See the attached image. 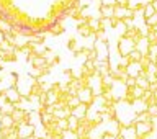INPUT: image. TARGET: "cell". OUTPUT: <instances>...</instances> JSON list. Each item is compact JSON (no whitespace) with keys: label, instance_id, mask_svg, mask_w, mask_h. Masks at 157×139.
Segmentation results:
<instances>
[{"label":"cell","instance_id":"9c48e42d","mask_svg":"<svg viewBox=\"0 0 157 139\" xmlns=\"http://www.w3.org/2000/svg\"><path fill=\"white\" fill-rule=\"evenodd\" d=\"M134 80H136V87L142 88V90H147V88H149V82H147V79H146L144 74H141L139 77L134 79Z\"/></svg>","mask_w":157,"mask_h":139},{"label":"cell","instance_id":"d6986e66","mask_svg":"<svg viewBox=\"0 0 157 139\" xmlns=\"http://www.w3.org/2000/svg\"><path fill=\"white\" fill-rule=\"evenodd\" d=\"M155 79H157V74H155Z\"/></svg>","mask_w":157,"mask_h":139},{"label":"cell","instance_id":"52a82bcc","mask_svg":"<svg viewBox=\"0 0 157 139\" xmlns=\"http://www.w3.org/2000/svg\"><path fill=\"white\" fill-rule=\"evenodd\" d=\"M33 133H34V128L31 125H21L17 131V136L21 139H29V136H33Z\"/></svg>","mask_w":157,"mask_h":139},{"label":"cell","instance_id":"8992f818","mask_svg":"<svg viewBox=\"0 0 157 139\" xmlns=\"http://www.w3.org/2000/svg\"><path fill=\"white\" fill-rule=\"evenodd\" d=\"M87 110H88V105L80 103V105H77L75 108L71 110V116H74L78 121H82V120H85V116H87Z\"/></svg>","mask_w":157,"mask_h":139},{"label":"cell","instance_id":"7a4b0ae2","mask_svg":"<svg viewBox=\"0 0 157 139\" xmlns=\"http://www.w3.org/2000/svg\"><path fill=\"white\" fill-rule=\"evenodd\" d=\"M134 131L137 139H142L146 136H149L152 131H154V121H146V123H134Z\"/></svg>","mask_w":157,"mask_h":139},{"label":"cell","instance_id":"8fae6325","mask_svg":"<svg viewBox=\"0 0 157 139\" xmlns=\"http://www.w3.org/2000/svg\"><path fill=\"white\" fill-rule=\"evenodd\" d=\"M141 10H142V15H144V18H149V17H152V15L155 13V10L152 8L151 2H149V3H144V5L141 7Z\"/></svg>","mask_w":157,"mask_h":139},{"label":"cell","instance_id":"ba28073f","mask_svg":"<svg viewBox=\"0 0 157 139\" xmlns=\"http://www.w3.org/2000/svg\"><path fill=\"white\" fill-rule=\"evenodd\" d=\"M3 95H5V98H7V102L13 103V105H17L18 100H20V92L17 90V88H7Z\"/></svg>","mask_w":157,"mask_h":139},{"label":"cell","instance_id":"5b68a950","mask_svg":"<svg viewBox=\"0 0 157 139\" xmlns=\"http://www.w3.org/2000/svg\"><path fill=\"white\" fill-rule=\"evenodd\" d=\"M132 49H134V41L128 36H121V41H120V52L123 57H126Z\"/></svg>","mask_w":157,"mask_h":139},{"label":"cell","instance_id":"ffe728a7","mask_svg":"<svg viewBox=\"0 0 157 139\" xmlns=\"http://www.w3.org/2000/svg\"><path fill=\"white\" fill-rule=\"evenodd\" d=\"M149 2H152V0H149Z\"/></svg>","mask_w":157,"mask_h":139},{"label":"cell","instance_id":"4fadbf2b","mask_svg":"<svg viewBox=\"0 0 157 139\" xmlns=\"http://www.w3.org/2000/svg\"><path fill=\"white\" fill-rule=\"evenodd\" d=\"M126 57H128V61H129V62H139L141 59H142L141 52H139V51H136V49H132V51L128 54Z\"/></svg>","mask_w":157,"mask_h":139},{"label":"cell","instance_id":"9a60e30c","mask_svg":"<svg viewBox=\"0 0 157 139\" xmlns=\"http://www.w3.org/2000/svg\"><path fill=\"white\" fill-rule=\"evenodd\" d=\"M98 2H100L101 7H115L116 5L115 0H98Z\"/></svg>","mask_w":157,"mask_h":139},{"label":"cell","instance_id":"3957f363","mask_svg":"<svg viewBox=\"0 0 157 139\" xmlns=\"http://www.w3.org/2000/svg\"><path fill=\"white\" fill-rule=\"evenodd\" d=\"M75 97L78 98V102H80V103H83V105H92V103H93V93H92V90L87 85L82 87V88H78L77 93H75Z\"/></svg>","mask_w":157,"mask_h":139},{"label":"cell","instance_id":"e0dca14e","mask_svg":"<svg viewBox=\"0 0 157 139\" xmlns=\"http://www.w3.org/2000/svg\"><path fill=\"white\" fill-rule=\"evenodd\" d=\"M100 139H118V136H113V134H106V133H105V134H103Z\"/></svg>","mask_w":157,"mask_h":139},{"label":"cell","instance_id":"7c38bea8","mask_svg":"<svg viewBox=\"0 0 157 139\" xmlns=\"http://www.w3.org/2000/svg\"><path fill=\"white\" fill-rule=\"evenodd\" d=\"M113 8L115 7H100V17L101 18H113Z\"/></svg>","mask_w":157,"mask_h":139},{"label":"cell","instance_id":"30bf717a","mask_svg":"<svg viewBox=\"0 0 157 139\" xmlns=\"http://www.w3.org/2000/svg\"><path fill=\"white\" fill-rule=\"evenodd\" d=\"M78 120H75L74 116H69L67 118V131H71V133H75L77 131V128H78Z\"/></svg>","mask_w":157,"mask_h":139},{"label":"cell","instance_id":"2e32d148","mask_svg":"<svg viewBox=\"0 0 157 139\" xmlns=\"http://www.w3.org/2000/svg\"><path fill=\"white\" fill-rule=\"evenodd\" d=\"M0 29H2V31H10V29H12V26H10V25H8L7 21L0 20Z\"/></svg>","mask_w":157,"mask_h":139},{"label":"cell","instance_id":"277c9868","mask_svg":"<svg viewBox=\"0 0 157 139\" xmlns=\"http://www.w3.org/2000/svg\"><path fill=\"white\" fill-rule=\"evenodd\" d=\"M124 74H126V77L136 79V77H139L141 74H144V71H142V66L139 62H129L124 67Z\"/></svg>","mask_w":157,"mask_h":139},{"label":"cell","instance_id":"5bb4252c","mask_svg":"<svg viewBox=\"0 0 157 139\" xmlns=\"http://www.w3.org/2000/svg\"><path fill=\"white\" fill-rule=\"evenodd\" d=\"M155 25H157V12L152 15V17L146 18V26L147 28H152V26H155Z\"/></svg>","mask_w":157,"mask_h":139},{"label":"cell","instance_id":"ac0fdd59","mask_svg":"<svg viewBox=\"0 0 157 139\" xmlns=\"http://www.w3.org/2000/svg\"><path fill=\"white\" fill-rule=\"evenodd\" d=\"M151 5H152V8H154L155 12H157V0H152V2H151Z\"/></svg>","mask_w":157,"mask_h":139},{"label":"cell","instance_id":"6da1fadb","mask_svg":"<svg viewBox=\"0 0 157 139\" xmlns=\"http://www.w3.org/2000/svg\"><path fill=\"white\" fill-rule=\"evenodd\" d=\"M136 15V10H132L131 7H120V5H115L113 8V18L116 21H123V20L132 18Z\"/></svg>","mask_w":157,"mask_h":139}]
</instances>
